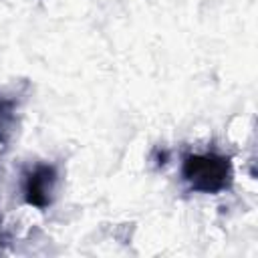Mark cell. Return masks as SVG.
Masks as SVG:
<instances>
[{"label":"cell","mask_w":258,"mask_h":258,"mask_svg":"<svg viewBox=\"0 0 258 258\" xmlns=\"http://www.w3.org/2000/svg\"><path fill=\"white\" fill-rule=\"evenodd\" d=\"M183 175L200 191H218L228 183L230 163L218 155H194L185 159Z\"/></svg>","instance_id":"cell-1"},{"label":"cell","mask_w":258,"mask_h":258,"mask_svg":"<svg viewBox=\"0 0 258 258\" xmlns=\"http://www.w3.org/2000/svg\"><path fill=\"white\" fill-rule=\"evenodd\" d=\"M48 181H50V169L42 167L38 171H34L28 179V200L36 206H44L46 204V194H48Z\"/></svg>","instance_id":"cell-2"}]
</instances>
